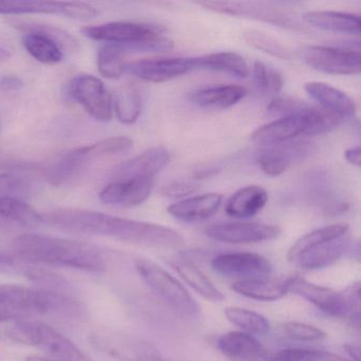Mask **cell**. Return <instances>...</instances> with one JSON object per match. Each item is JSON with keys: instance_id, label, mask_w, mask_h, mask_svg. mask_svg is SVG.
I'll list each match as a JSON object with an SVG mask.
<instances>
[{"instance_id": "44", "label": "cell", "mask_w": 361, "mask_h": 361, "mask_svg": "<svg viewBox=\"0 0 361 361\" xmlns=\"http://www.w3.org/2000/svg\"><path fill=\"white\" fill-rule=\"evenodd\" d=\"M198 190V185L191 183H183V181H174L164 185L162 189V195L171 198H180L191 195Z\"/></svg>"}, {"instance_id": "8", "label": "cell", "mask_w": 361, "mask_h": 361, "mask_svg": "<svg viewBox=\"0 0 361 361\" xmlns=\"http://www.w3.org/2000/svg\"><path fill=\"white\" fill-rule=\"evenodd\" d=\"M290 293H297L329 316L350 319L360 317L359 283H354L345 290L338 291L308 282L300 276H293Z\"/></svg>"}, {"instance_id": "13", "label": "cell", "mask_w": 361, "mask_h": 361, "mask_svg": "<svg viewBox=\"0 0 361 361\" xmlns=\"http://www.w3.org/2000/svg\"><path fill=\"white\" fill-rule=\"evenodd\" d=\"M49 14L66 16L73 20H88L96 18L98 9L90 4L75 1H0V16Z\"/></svg>"}, {"instance_id": "30", "label": "cell", "mask_w": 361, "mask_h": 361, "mask_svg": "<svg viewBox=\"0 0 361 361\" xmlns=\"http://www.w3.org/2000/svg\"><path fill=\"white\" fill-rule=\"evenodd\" d=\"M197 69L225 73L240 79H246L250 75V67L245 59L235 52H216L200 56Z\"/></svg>"}, {"instance_id": "41", "label": "cell", "mask_w": 361, "mask_h": 361, "mask_svg": "<svg viewBox=\"0 0 361 361\" xmlns=\"http://www.w3.org/2000/svg\"><path fill=\"white\" fill-rule=\"evenodd\" d=\"M284 329L289 337L299 341H320L326 338V333L319 327L307 323L290 321L285 323Z\"/></svg>"}, {"instance_id": "48", "label": "cell", "mask_w": 361, "mask_h": 361, "mask_svg": "<svg viewBox=\"0 0 361 361\" xmlns=\"http://www.w3.org/2000/svg\"><path fill=\"white\" fill-rule=\"evenodd\" d=\"M344 348H345L346 353L350 355L353 360L359 361V359H360V348H359V345H357V344H346Z\"/></svg>"}, {"instance_id": "17", "label": "cell", "mask_w": 361, "mask_h": 361, "mask_svg": "<svg viewBox=\"0 0 361 361\" xmlns=\"http://www.w3.org/2000/svg\"><path fill=\"white\" fill-rule=\"evenodd\" d=\"M171 160V153L164 145L151 147L143 153L116 166L109 173L111 181L124 179H153Z\"/></svg>"}, {"instance_id": "9", "label": "cell", "mask_w": 361, "mask_h": 361, "mask_svg": "<svg viewBox=\"0 0 361 361\" xmlns=\"http://www.w3.org/2000/svg\"><path fill=\"white\" fill-rule=\"evenodd\" d=\"M136 270L143 282L173 310L188 317L200 314L197 302L185 286L161 266L151 259H138Z\"/></svg>"}, {"instance_id": "20", "label": "cell", "mask_w": 361, "mask_h": 361, "mask_svg": "<svg viewBox=\"0 0 361 361\" xmlns=\"http://www.w3.org/2000/svg\"><path fill=\"white\" fill-rule=\"evenodd\" d=\"M304 90L316 101L321 109L339 119L354 117L357 107L354 100L345 92L322 82H307Z\"/></svg>"}, {"instance_id": "4", "label": "cell", "mask_w": 361, "mask_h": 361, "mask_svg": "<svg viewBox=\"0 0 361 361\" xmlns=\"http://www.w3.org/2000/svg\"><path fill=\"white\" fill-rule=\"evenodd\" d=\"M342 120L323 109L308 106L302 113L285 116L255 130L251 140L262 147H274L291 142L302 136L326 134L337 128Z\"/></svg>"}, {"instance_id": "25", "label": "cell", "mask_w": 361, "mask_h": 361, "mask_svg": "<svg viewBox=\"0 0 361 361\" xmlns=\"http://www.w3.org/2000/svg\"><path fill=\"white\" fill-rule=\"evenodd\" d=\"M243 86L219 84L206 86L190 92L189 100L202 109H227L238 104L246 96Z\"/></svg>"}, {"instance_id": "28", "label": "cell", "mask_w": 361, "mask_h": 361, "mask_svg": "<svg viewBox=\"0 0 361 361\" xmlns=\"http://www.w3.org/2000/svg\"><path fill=\"white\" fill-rule=\"evenodd\" d=\"M304 22L314 28L340 35H356L361 32L359 16L344 12L310 11L303 16Z\"/></svg>"}, {"instance_id": "49", "label": "cell", "mask_w": 361, "mask_h": 361, "mask_svg": "<svg viewBox=\"0 0 361 361\" xmlns=\"http://www.w3.org/2000/svg\"><path fill=\"white\" fill-rule=\"evenodd\" d=\"M10 56H11V54H10V52L8 51L7 49L0 47V63L9 60Z\"/></svg>"}, {"instance_id": "39", "label": "cell", "mask_w": 361, "mask_h": 361, "mask_svg": "<svg viewBox=\"0 0 361 361\" xmlns=\"http://www.w3.org/2000/svg\"><path fill=\"white\" fill-rule=\"evenodd\" d=\"M253 79L259 90L266 94H278L282 92L284 80L276 69L262 62H255L252 68Z\"/></svg>"}, {"instance_id": "11", "label": "cell", "mask_w": 361, "mask_h": 361, "mask_svg": "<svg viewBox=\"0 0 361 361\" xmlns=\"http://www.w3.org/2000/svg\"><path fill=\"white\" fill-rule=\"evenodd\" d=\"M24 31L23 45L29 54L43 64L54 65L63 60V44L75 43L73 37L60 29L39 24H18Z\"/></svg>"}, {"instance_id": "50", "label": "cell", "mask_w": 361, "mask_h": 361, "mask_svg": "<svg viewBox=\"0 0 361 361\" xmlns=\"http://www.w3.org/2000/svg\"><path fill=\"white\" fill-rule=\"evenodd\" d=\"M25 361H52V360H50V359H47V358H43V357L30 356V357H28V358H26V360H25Z\"/></svg>"}, {"instance_id": "42", "label": "cell", "mask_w": 361, "mask_h": 361, "mask_svg": "<svg viewBox=\"0 0 361 361\" xmlns=\"http://www.w3.org/2000/svg\"><path fill=\"white\" fill-rule=\"evenodd\" d=\"M310 105L304 101L298 100L290 97H276L268 105V111L272 115L285 116L295 115L305 111Z\"/></svg>"}, {"instance_id": "18", "label": "cell", "mask_w": 361, "mask_h": 361, "mask_svg": "<svg viewBox=\"0 0 361 361\" xmlns=\"http://www.w3.org/2000/svg\"><path fill=\"white\" fill-rule=\"evenodd\" d=\"M153 179H124L105 185L99 198L106 206L133 208L143 204L151 195Z\"/></svg>"}, {"instance_id": "24", "label": "cell", "mask_w": 361, "mask_h": 361, "mask_svg": "<svg viewBox=\"0 0 361 361\" xmlns=\"http://www.w3.org/2000/svg\"><path fill=\"white\" fill-rule=\"evenodd\" d=\"M291 278H257L236 281L232 289L248 299L262 302L278 301L290 293Z\"/></svg>"}, {"instance_id": "29", "label": "cell", "mask_w": 361, "mask_h": 361, "mask_svg": "<svg viewBox=\"0 0 361 361\" xmlns=\"http://www.w3.org/2000/svg\"><path fill=\"white\" fill-rule=\"evenodd\" d=\"M268 193L259 185H248L238 190L226 204V213L234 219H250L263 210Z\"/></svg>"}, {"instance_id": "32", "label": "cell", "mask_w": 361, "mask_h": 361, "mask_svg": "<svg viewBox=\"0 0 361 361\" xmlns=\"http://www.w3.org/2000/svg\"><path fill=\"white\" fill-rule=\"evenodd\" d=\"M348 231V226L346 224H333V225L325 226V227L318 228L312 230L308 233L302 235L293 246L289 249L287 253V259L291 263H295V259L307 251L308 249L321 244V243L327 242V240H334V238H341L346 235Z\"/></svg>"}, {"instance_id": "45", "label": "cell", "mask_w": 361, "mask_h": 361, "mask_svg": "<svg viewBox=\"0 0 361 361\" xmlns=\"http://www.w3.org/2000/svg\"><path fill=\"white\" fill-rule=\"evenodd\" d=\"M24 87V81L16 75H3L0 78V90L4 92H16Z\"/></svg>"}, {"instance_id": "6", "label": "cell", "mask_w": 361, "mask_h": 361, "mask_svg": "<svg viewBox=\"0 0 361 361\" xmlns=\"http://www.w3.org/2000/svg\"><path fill=\"white\" fill-rule=\"evenodd\" d=\"M133 145L134 142L128 137H111L71 149L46 170V179L56 187L66 185L99 160L130 151Z\"/></svg>"}, {"instance_id": "36", "label": "cell", "mask_w": 361, "mask_h": 361, "mask_svg": "<svg viewBox=\"0 0 361 361\" xmlns=\"http://www.w3.org/2000/svg\"><path fill=\"white\" fill-rule=\"evenodd\" d=\"M140 94L134 88H126L118 94L115 111L118 120L123 124H133L138 120L141 113Z\"/></svg>"}, {"instance_id": "1", "label": "cell", "mask_w": 361, "mask_h": 361, "mask_svg": "<svg viewBox=\"0 0 361 361\" xmlns=\"http://www.w3.org/2000/svg\"><path fill=\"white\" fill-rule=\"evenodd\" d=\"M44 223L65 231L106 236L151 248H176L183 238L174 229L157 224L134 221L98 211L59 208L43 215Z\"/></svg>"}, {"instance_id": "14", "label": "cell", "mask_w": 361, "mask_h": 361, "mask_svg": "<svg viewBox=\"0 0 361 361\" xmlns=\"http://www.w3.org/2000/svg\"><path fill=\"white\" fill-rule=\"evenodd\" d=\"M204 233L212 240L227 244H255L276 240L281 235V229L270 224L230 221L208 226Z\"/></svg>"}, {"instance_id": "15", "label": "cell", "mask_w": 361, "mask_h": 361, "mask_svg": "<svg viewBox=\"0 0 361 361\" xmlns=\"http://www.w3.org/2000/svg\"><path fill=\"white\" fill-rule=\"evenodd\" d=\"M196 69L197 58L141 59L126 65V71L151 83H164Z\"/></svg>"}, {"instance_id": "2", "label": "cell", "mask_w": 361, "mask_h": 361, "mask_svg": "<svg viewBox=\"0 0 361 361\" xmlns=\"http://www.w3.org/2000/svg\"><path fill=\"white\" fill-rule=\"evenodd\" d=\"M13 252L29 263L39 266L73 268L103 272L106 268L104 253L96 245L82 240L25 233L13 240Z\"/></svg>"}, {"instance_id": "38", "label": "cell", "mask_w": 361, "mask_h": 361, "mask_svg": "<svg viewBox=\"0 0 361 361\" xmlns=\"http://www.w3.org/2000/svg\"><path fill=\"white\" fill-rule=\"evenodd\" d=\"M244 39L249 46L259 51L265 52L274 58L281 60H289L291 58L290 52L285 48L280 42L274 37L259 31H248L244 33Z\"/></svg>"}, {"instance_id": "23", "label": "cell", "mask_w": 361, "mask_h": 361, "mask_svg": "<svg viewBox=\"0 0 361 361\" xmlns=\"http://www.w3.org/2000/svg\"><path fill=\"white\" fill-rule=\"evenodd\" d=\"M223 202V196L217 193L200 194L185 198L171 204L169 214L185 223L206 221L215 214Z\"/></svg>"}, {"instance_id": "31", "label": "cell", "mask_w": 361, "mask_h": 361, "mask_svg": "<svg viewBox=\"0 0 361 361\" xmlns=\"http://www.w3.org/2000/svg\"><path fill=\"white\" fill-rule=\"evenodd\" d=\"M172 265L183 281L204 299L210 302H221L225 300L224 293L192 262L177 259Z\"/></svg>"}, {"instance_id": "33", "label": "cell", "mask_w": 361, "mask_h": 361, "mask_svg": "<svg viewBox=\"0 0 361 361\" xmlns=\"http://www.w3.org/2000/svg\"><path fill=\"white\" fill-rule=\"evenodd\" d=\"M225 316L229 322L242 329L245 333L250 335H266L269 333V321L259 312L238 306H230L225 308Z\"/></svg>"}, {"instance_id": "26", "label": "cell", "mask_w": 361, "mask_h": 361, "mask_svg": "<svg viewBox=\"0 0 361 361\" xmlns=\"http://www.w3.org/2000/svg\"><path fill=\"white\" fill-rule=\"evenodd\" d=\"M43 224V215L24 200L0 196V227L35 229Z\"/></svg>"}, {"instance_id": "12", "label": "cell", "mask_w": 361, "mask_h": 361, "mask_svg": "<svg viewBox=\"0 0 361 361\" xmlns=\"http://www.w3.org/2000/svg\"><path fill=\"white\" fill-rule=\"evenodd\" d=\"M71 98L94 120L107 122L113 116V101L103 82L90 75H77L68 87Z\"/></svg>"}, {"instance_id": "16", "label": "cell", "mask_w": 361, "mask_h": 361, "mask_svg": "<svg viewBox=\"0 0 361 361\" xmlns=\"http://www.w3.org/2000/svg\"><path fill=\"white\" fill-rule=\"evenodd\" d=\"M213 269L228 278L242 280L265 278L272 272L269 259L253 252H228L212 259Z\"/></svg>"}, {"instance_id": "19", "label": "cell", "mask_w": 361, "mask_h": 361, "mask_svg": "<svg viewBox=\"0 0 361 361\" xmlns=\"http://www.w3.org/2000/svg\"><path fill=\"white\" fill-rule=\"evenodd\" d=\"M307 143L288 142L268 147L257 156V164L267 176L276 177L286 172L293 164L308 153Z\"/></svg>"}, {"instance_id": "21", "label": "cell", "mask_w": 361, "mask_h": 361, "mask_svg": "<svg viewBox=\"0 0 361 361\" xmlns=\"http://www.w3.org/2000/svg\"><path fill=\"white\" fill-rule=\"evenodd\" d=\"M217 348L228 358L236 361L268 360L263 344L245 331H228L217 340Z\"/></svg>"}, {"instance_id": "37", "label": "cell", "mask_w": 361, "mask_h": 361, "mask_svg": "<svg viewBox=\"0 0 361 361\" xmlns=\"http://www.w3.org/2000/svg\"><path fill=\"white\" fill-rule=\"evenodd\" d=\"M269 361H352L324 350L306 348H285L268 357Z\"/></svg>"}, {"instance_id": "3", "label": "cell", "mask_w": 361, "mask_h": 361, "mask_svg": "<svg viewBox=\"0 0 361 361\" xmlns=\"http://www.w3.org/2000/svg\"><path fill=\"white\" fill-rule=\"evenodd\" d=\"M85 308L71 293L23 285H0V321L23 320L35 316L79 319Z\"/></svg>"}, {"instance_id": "7", "label": "cell", "mask_w": 361, "mask_h": 361, "mask_svg": "<svg viewBox=\"0 0 361 361\" xmlns=\"http://www.w3.org/2000/svg\"><path fill=\"white\" fill-rule=\"evenodd\" d=\"M12 336L18 341L37 346L52 361H90L66 336L41 321H14Z\"/></svg>"}, {"instance_id": "27", "label": "cell", "mask_w": 361, "mask_h": 361, "mask_svg": "<svg viewBox=\"0 0 361 361\" xmlns=\"http://www.w3.org/2000/svg\"><path fill=\"white\" fill-rule=\"evenodd\" d=\"M350 240L346 235L321 243L302 253L293 264L306 270L329 267L344 255L350 248Z\"/></svg>"}, {"instance_id": "46", "label": "cell", "mask_w": 361, "mask_h": 361, "mask_svg": "<svg viewBox=\"0 0 361 361\" xmlns=\"http://www.w3.org/2000/svg\"><path fill=\"white\" fill-rule=\"evenodd\" d=\"M360 156L361 151L359 145L350 147V149L344 152V158H345L346 161L352 166H356V168H360Z\"/></svg>"}, {"instance_id": "40", "label": "cell", "mask_w": 361, "mask_h": 361, "mask_svg": "<svg viewBox=\"0 0 361 361\" xmlns=\"http://www.w3.org/2000/svg\"><path fill=\"white\" fill-rule=\"evenodd\" d=\"M33 193V185L28 179L10 173H0V196L25 200Z\"/></svg>"}, {"instance_id": "5", "label": "cell", "mask_w": 361, "mask_h": 361, "mask_svg": "<svg viewBox=\"0 0 361 361\" xmlns=\"http://www.w3.org/2000/svg\"><path fill=\"white\" fill-rule=\"evenodd\" d=\"M82 33L92 41L104 42L123 48L126 51L168 52L174 44L152 25L133 22H113L85 27Z\"/></svg>"}, {"instance_id": "34", "label": "cell", "mask_w": 361, "mask_h": 361, "mask_svg": "<svg viewBox=\"0 0 361 361\" xmlns=\"http://www.w3.org/2000/svg\"><path fill=\"white\" fill-rule=\"evenodd\" d=\"M126 52L123 48L113 44H106L100 48L97 65L101 75L106 79H119L126 71Z\"/></svg>"}, {"instance_id": "47", "label": "cell", "mask_w": 361, "mask_h": 361, "mask_svg": "<svg viewBox=\"0 0 361 361\" xmlns=\"http://www.w3.org/2000/svg\"><path fill=\"white\" fill-rule=\"evenodd\" d=\"M134 361H166V359L162 358L160 355L156 354L154 352L143 353V354L138 355L135 358Z\"/></svg>"}, {"instance_id": "35", "label": "cell", "mask_w": 361, "mask_h": 361, "mask_svg": "<svg viewBox=\"0 0 361 361\" xmlns=\"http://www.w3.org/2000/svg\"><path fill=\"white\" fill-rule=\"evenodd\" d=\"M25 278L28 279L39 288L47 289V290L58 291V293H71V283L56 272L50 271L43 266L32 265L27 269Z\"/></svg>"}, {"instance_id": "10", "label": "cell", "mask_w": 361, "mask_h": 361, "mask_svg": "<svg viewBox=\"0 0 361 361\" xmlns=\"http://www.w3.org/2000/svg\"><path fill=\"white\" fill-rule=\"evenodd\" d=\"M303 62L314 71L333 75H355L361 71L360 47L306 46L301 50Z\"/></svg>"}, {"instance_id": "43", "label": "cell", "mask_w": 361, "mask_h": 361, "mask_svg": "<svg viewBox=\"0 0 361 361\" xmlns=\"http://www.w3.org/2000/svg\"><path fill=\"white\" fill-rule=\"evenodd\" d=\"M31 263L12 252H0V274L24 276Z\"/></svg>"}, {"instance_id": "22", "label": "cell", "mask_w": 361, "mask_h": 361, "mask_svg": "<svg viewBox=\"0 0 361 361\" xmlns=\"http://www.w3.org/2000/svg\"><path fill=\"white\" fill-rule=\"evenodd\" d=\"M204 9L226 16H240V18H255L270 24L282 25L288 27L290 20L280 12L265 7L262 4L238 3V1H202L197 3Z\"/></svg>"}]
</instances>
